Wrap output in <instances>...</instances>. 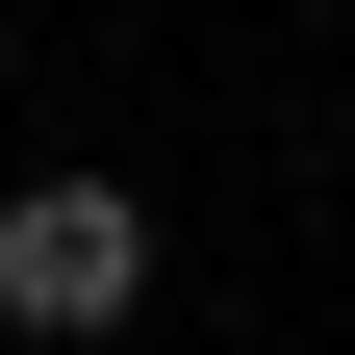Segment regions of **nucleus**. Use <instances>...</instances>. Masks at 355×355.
<instances>
[{
  "label": "nucleus",
  "mask_w": 355,
  "mask_h": 355,
  "mask_svg": "<svg viewBox=\"0 0 355 355\" xmlns=\"http://www.w3.org/2000/svg\"><path fill=\"white\" fill-rule=\"evenodd\" d=\"M127 304H153V203H127V178H26V203H0V330L26 355H102Z\"/></svg>",
  "instance_id": "1"
}]
</instances>
